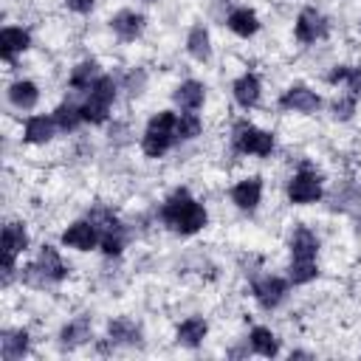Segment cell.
<instances>
[{"mask_svg":"<svg viewBox=\"0 0 361 361\" xmlns=\"http://www.w3.org/2000/svg\"><path fill=\"white\" fill-rule=\"evenodd\" d=\"M161 220H164L172 231H178V234H195V231H200V228L206 226L209 214H206V209L189 195V189H175V192L164 200V206H161Z\"/></svg>","mask_w":361,"mask_h":361,"instance_id":"6da1fadb","label":"cell"},{"mask_svg":"<svg viewBox=\"0 0 361 361\" xmlns=\"http://www.w3.org/2000/svg\"><path fill=\"white\" fill-rule=\"evenodd\" d=\"M316 251H319L316 234L307 226H299L290 237V282L293 285H305V282L316 279V274H319Z\"/></svg>","mask_w":361,"mask_h":361,"instance_id":"7a4b0ae2","label":"cell"},{"mask_svg":"<svg viewBox=\"0 0 361 361\" xmlns=\"http://www.w3.org/2000/svg\"><path fill=\"white\" fill-rule=\"evenodd\" d=\"M23 282L31 285V288H45V285H54V282H62L68 276V265L62 262V257L56 254L54 245H42L39 251V259L25 265L20 271Z\"/></svg>","mask_w":361,"mask_h":361,"instance_id":"3957f363","label":"cell"},{"mask_svg":"<svg viewBox=\"0 0 361 361\" xmlns=\"http://www.w3.org/2000/svg\"><path fill=\"white\" fill-rule=\"evenodd\" d=\"M175 124H178V116L172 110H161L158 116L149 118V124L144 130V138H141V147H144V152L149 158H161L178 141Z\"/></svg>","mask_w":361,"mask_h":361,"instance_id":"277c9868","label":"cell"},{"mask_svg":"<svg viewBox=\"0 0 361 361\" xmlns=\"http://www.w3.org/2000/svg\"><path fill=\"white\" fill-rule=\"evenodd\" d=\"M113 99H116V82H113V76H99L93 82V87L87 90V99L79 104L82 107V118L90 121V124H104Z\"/></svg>","mask_w":361,"mask_h":361,"instance_id":"5b68a950","label":"cell"},{"mask_svg":"<svg viewBox=\"0 0 361 361\" xmlns=\"http://www.w3.org/2000/svg\"><path fill=\"white\" fill-rule=\"evenodd\" d=\"M90 220L96 223V228H99V237H102V251L107 254V257H116V254H121V248H124V226L118 223V217L110 212V209H104V206H96L93 212H90Z\"/></svg>","mask_w":361,"mask_h":361,"instance_id":"8992f818","label":"cell"},{"mask_svg":"<svg viewBox=\"0 0 361 361\" xmlns=\"http://www.w3.org/2000/svg\"><path fill=\"white\" fill-rule=\"evenodd\" d=\"M234 149L243 155H271L274 152V135L268 130H259L248 121H240L234 127Z\"/></svg>","mask_w":361,"mask_h":361,"instance_id":"52a82bcc","label":"cell"},{"mask_svg":"<svg viewBox=\"0 0 361 361\" xmlns=\"http://www.w3.org/2000/svg\"><path fill=\"white\" fill-rule=\"evenodd\" d=\"M288 197L290 203H299V206L316 203L322 197V175L310 166H302L288 183Z\"/></svg>","mask_w":361,"mask_h":361,"instance_id":"ba28073f","label":"cell"},{"mask_svg":"<svg viewBox=\"0 0 361 361\" xmlns=\"http://www.w3.org/2000/svg\"><path fill=\"white\" fill-rule=\"evenodd\" d=\"M28 248V234L20 223H8L3 228V285L11 282V274H14V259L17 254H23Z\"/></svg>","mask_w":361,"mask_h":361,"instance_id":"9c48e42d","label":"cell"},{"mask_svg":"<svg viewBox=\"0 0 361 361\" xmlns=\"http://www.w3.org/2000/svg\"><path fill=\"white\" fill-rule=\"evenodd\" d=\"M327 31H330L327 17H324V14H319L316 8H305V11L296 17V25H293L296 39H299V42H305V45L324 39V37H327Z\"/></svg>","mask_w":361,"mask_h":361,"instance_id":"30bf717a","label":"cell"},{"mask_svg":"<svg viewBox=\"0 0 361 361\" xmlns=\"http://www.w3.org/2000/svg\"><path fill=\"white\" fill-rule=\"evenodd\" d=\"M62 243L71 245V248H79V251H90V248H96L102 243V237H99L96 223L87 217V220H76L73 226H68L62 231Z\"/></svg>","mask_w":361,"mask_h":361,"instance_id":"8fae6325","label":"cell"},{"mask_svg":"<svg viewBox=\"0 0 361 361\" xmlns=\"http://www.w3.org/2000/svg\"><path fill=\"white\" fill-rule=\"evenodd\" d=\"M279 107H282V110H296V113H316V110L322 107V99H319L310 87L293 85V87H288V90L279 96Z\"/></svg>","mask_w":361,"mask_h":361,"instance_id":"7c38bea8","label":"cell"},{"mask_svg":"<svg viewBox=\"0 0 361 361\" xmlns=\"http://www.w3.org/2000/svg\"><path fill=\"white\" fill-rule=\"evenodd\" d=\"M251 290H254V299L259 302V307L274 310V307L285 299V293H288V282L279 279V276H262V279H257V282L251 285Z\"/></svg>","mask_w":361,"mask_h":361,"instance_id":"4fadbf2b","label":"cell"},{"mask_svg":"<svg viewBox=\"0 0 361 361\" xmlns=\"http://www.w3.org/2000/svg\"><path fill=\"white\" fill-rule=\"evenodd\" d=\"M110 28H113V34H116L118 39L130 42V39H135V37L144 31V17H141L138 11H130V8H124V11L113 14V20H110Z\"/></svg>","mask_w":361,"mask_h":361,"instance_id":"5bb4252c","label":"cell"},{"mask_svg":"<svg viewBox=\"0 0 361 361\" xmlns=\"http://www.w3.org/2000/svg\"><path fill=\"white\" fill-rule=\"evenodd\" d=\"M31 45V37H28V31L25 28H14V25H6L3 31H0V56L3 59H14L17 54H23L25 48Z\"/></svg>","mask_w":361,"mask_h":361,"instance_id":"9a60e30c","label":"cell"},{"mask_svg":"<svg viewBox=\"0 0 361 361\" xmlns=\"http://www.w3.org/2000/svg\"><path fill=\"white\" fill-rule=\"evenodd\" d=\"M59 127H56V118L54 116H31L28 121H25V141L28 144H45V141H51L54 138V133H56Z\"/></svg>","mask_w":361,"mask_h":361,"instance_id":"2e32d148","label":"cell"},{"mask_svg":"<svg viewBox=\"0 0 361 361\" xmlns=\"http://www.w3.org/2000/svg\"><path fill=\"white\" fill-rule=\"evenodd\" d=\"M259 197H262V180H259L257 175L240 180V183L231 189V200H234L240 209H245V212H251V209L259 203Z\"/></svg>","mask_w":361,"mask_h":361,"instance_id":"e0dca14e","label":"cell"},{"mask_svg":"<svg viewBox=\"0 0 361 361\" xmlns=\"http://www.w3.org/2000/svg\"><path fill=\"white\" fill-rule=\"evenodd\" d=\"M87 338H90V319H87V316H76V319L68 322V324L62 327V333H59V344H62L65 350H73V347L85 344Z\"/></svg>","mask_w":361,"mask_h":361,"instance_id":"ac0fdd59","label":"cell"},{"mask_svg":"<svg viewBox=\"0 0 361 361\" xmlns=\"http://www.w3.org/2000/svg\"><path fill=\"white\" fill-rule=\"evenodd\" d=\"M203 96H206V87L195 79H186L178 85V90L172 93L175 104H180V110H197L203 104Z\"/></svg>","mask_w":361,"mask_h":361,"instance_id":"d6986e66","label":"cell"},{"mask_svg":"<svg viewBox=\"0 0 361 361\" xmlns=\"http://www.w3.org/2000/svg\"><path fill=\"white\" fill-rule=\"evenodd\" d=\"M28 353V333L25 330H3L0 336V355L6 361L23 358Z\"/></svg>","mask_w":361,"mask_h":361,"instance_id":"ffe728a7","label":"cell"},{"mask_svg":"<svg viewBox=\"0 0 361 361\" xmlns=\"http://www.w3.org/2000/svg\"><path fill=\"white\" fill-rule=\"evenodd\" d=\"M231 90H234L237 104L248 110V107H254V104L259 102V90H262V87H259V79H257L254 73H243V76L234 82Z\"/></svg>","mask_w":361,"mask_h":361,"instance_id":"44dd1931","label":"cell"},{"mask_svg":"<svg viewBox=\"0 0 361 361\" xmlns=\"http://www.w3.org/2000/svg\"><path fill=\"white\" fill-rule=\"evenodd\" d=\"M206 322L200 319V316H189V319H183L180 324H178V341L183 344V347H197V344H203V338H206Z\"/></svg>","mask_w":361,"mask_h":361,"instance_id":"7402d4cb","label":"cell"},{"mask_svg":"<svg viewBox=\"0 0 361 361\" xmlns=\"http://www.w3.org/2000/svg\"><path fill=\"white\" fill-rule=\"evenodd\" d=\"M8 99H11L14 107H20V110H31V107L37 104V99H39V90H37L34 82L20 79V82H14V85L8 87Z\"/></svg>","mask_w":361,"mask_h":361,"instance_id":"603a6c76","label":"cell"},{"mask_svg":"<svg viewBox=\"0 0 361 361\" xmlns=\"http://www.w3.org/2000/svg\"><path fill=\"white\" fill-rule=\"evenodd\" d=\"M107 333H110V341L113 344H141V330L138 324H133L130 319H116L107 324Z\"/></svg>","mask_w":361,"mask_h":361,"instance_id":"cb8c5ba5","label":"cell"},{"mask_svg":"<svg viewBox=\"0 0 361 361\" xmlns=\"http://www.w3.org/2000/svg\"><path fill=\"white\" fill-rule=\"evenodd\" d=\"M228 28L234 34H240V37H251V34L259 31V20H257V14L251 8H234L228 14Z\"/></svg>","mask_w":361,"mask_h":361,"instance_id":"d4e9b609","label":"cell"},{"mask_svg":"<svg viewBox=\"0 0 361 361\" xmlns=\"http://www.w3.org/2000/svg\"><path fill=\"white\" fill-rule=\"evenodd\" d=\"M99 76H102V73H99V62H96V59H85V62H79V65L73 68V73H71V87H73V90H90Z\"/></svg>","mask_w":361,"mask_h":361,"instance_id":"484cf974","label":"cell"},{"mask_svg":"<svg viewBox=\"0 0 361 361\" xmlns=\"http://www.w3.org/2000/svg\"><path fill=\"white\" fill-rule=\"evenodd\" d=\"M248 341H251V350L259 353V355H265V358H274L279 353V338L268 327H254L251 336H248Z\"/></svg>","mask_w":361,"mask_h":361,"instance_id":"4316f807","label":"cell"},{"mask_svg":"<svg viewBox=\"0 0 361 361\" xmlns=\"http://www.w3.org/2000/svg\"><path fill=\"white\" fill-rule=\"evenodd\" d=\"M330 85H347V90L353 96H361V68H350V65H338L327 73Z\"/></svg>","mask_w":361,"mask_h":361,"instance_id":"83f0119b","label":"cell"},{"mask_svg":"<svg viewBox=\"0 0 361 361\" xmlns=\"http://www.w3.org/2000/svg\"><path fill=\"white\" fill-rule=\"evenodd\" d=\"M186 51L197 59V62H206L212 56V42H209V31L203 25H195L186 37Z\"/></svg>","mask_w":361,"mask_h":361,"instance_id":"f1b7e54d","label":"cell"},{"mask_svg":"<svg viewBox=\"0 0 361 361\" xmlns=\"http://www.w3.org/2000/svg\"><path fill=\"white\" fill-rule=\"evenodd\" d=\"M54 118H56V127H59L62 133H71V130L79 127V121H85V118H82V107L73 104V102H62V104L54 110Z\"/></svg>","mask_w":361,"mask_h":361,"instance_id":"f546056e","label":"cell"},{"mask_svg":"<svg viewBox=\"0 0 361 361\" xmlns=\"http://www.w3.org/2000/svg\"><path fill=\"white\" fill-rule=\"evenodd\" d=\"M200 130H203V124H200V118L192 110H186V113L178 116V124H175L178 141H192L195 135H200Z\"/></svg>","mask_w":361,"mask_h":361,"instance_id":"4dcf8cb0","label":"cell"},{"mask_svg":"<svg viewBox=\"0 0 361 361\" xmlns=\"http://www.w3.org/2000/svg\"><path fill=\"white\" fill-rule=\"evenodd\" d=\"M355 99H358V96H353V93H350V96L336 99V102H333V116H336V118H341V121H344V118H350V116L355 113Z\"/></svg>","mask_w":361,"mask_h":361,"instance_id":"1f68e13d","label":"cell"},{"mask_svg":"<svg viewBox=\"0 0 361 361\" xmlns=\"http://www.w3.org/2000/svg\"><path fill=\"white\" fill-rule=\"evenodd\" d=\"M68 8L71 11H79V14H87L93 8V0H68Z\"/></svg>","mask_w":361,"mask_h":361,"instance_id":"d6a6232c","label":"cell"},{"mask_svg":"<svg viewBox=\"0 0 361 361\" xmlns=\"http://www.w3.org/2000/svg\"><path fill=\"white\" fill-rule=\"evenodd\" d=\"M290 358H310V353H302V350H296V353H290Z\"/></svg>","mask_w":361,"mask_h":361,"instance_id":"836d02e7","label":"cell"}]
</instances>
